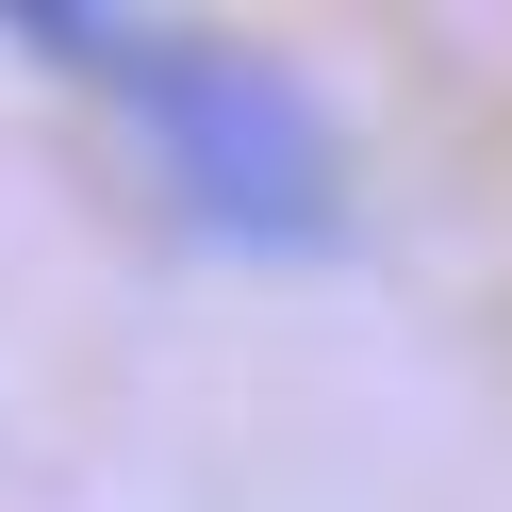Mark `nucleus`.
I'll return each instance as SVG.
<instances>
[{
    "instance_id": "obj_1",
    "label": "nucleus",
    "mask_w": 512,
    "mask_h": 512,
    "mask_svg": "<svg viewBox=\"0 0 512 512\" xmlns=\"http://www.w3.org/2000/svg\"><path fill=\"white\" fill-rule=\"evenodd\" d=\"M0 34H17V50H50L67 83H100V100L149 133L166 199L199 215L215 248H331V232H347L331 100H314L281 50L199 34V17H83V0H17Z\"/></svg>"
}]
</instances>
